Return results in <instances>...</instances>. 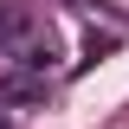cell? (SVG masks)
Returning <instances> with one entry per match:
<instances>
[{
	"instance_id": "obj_1",
	"label": "cell",
	"mask_w": 129,
	"mask_h": 129,
	"mask_svg": "<svg viewBox=\"0 0 129 129\" xmlns=\"http://www.w3.org/2000/svg\"><path fill=\"white\" fill-rule=\"evenodd\" d=\"M52 97V78H32V71H0V103L13 110H39Z\"/></svg>"
},
{
	"instance_id": "obj_2",
	"label": "cell",
	"mask_w": 129,
	"mask_h": 129,
	"mask_svg": "<svg viewBox=\"0 0 129 129\" xmlns=\"http://www.w3.org/2000/svg\"><path fill=\"white\" fill-rule=\"evenodd\" d=\"M52 64H58V45H52V32H45V39H32V32H26V39L13 45V58H7V71H32V78H52Z\"/></svg>"
},
{
	"instance_id": "obj_3",
	"label": "cell",
	"mask_w": 129,
	"mask_h": 129,
	"mask_svg": "<svg viewBox=\"0 0 129 129\" xmlns=\"http://www.w3.org/2000/svg\"><path fill=\"white\" fill-rule=\"evenodd\" d=\"M26 32H32V13L19 0H0V45H19Z\"/></svg>"
},
{
	"instance_id": "obj_4",
	"label": "cell",
	"mask_w": 129,
	"mask_h": 129,
	"mask_svg": "<svg viewBox=\"0 0 129 129\" xmlns=\"http://www.w3.org/2000/svg\"><path fill=\"white\" fill-rule=\"evenodd\" d=\"M116 45H123L116 32H97V26H90V32H84V58H78V64H97V58H110Z\"/></svg>"
},
{
	"instance_id": "obj_5",
	"label": "cell",
	"mask_w": 129,
	"mask_h": 129,
	"mask_svg": "<svg viewBox=\"0 0 129 129\" xmlns=\"http://www.w3.org/2000/svg\"><path fill=\"white\" fill-rule=\"evenodd\" d=\"M71 7H103V0H71Z\"/></svg>"
}]
</instances>
